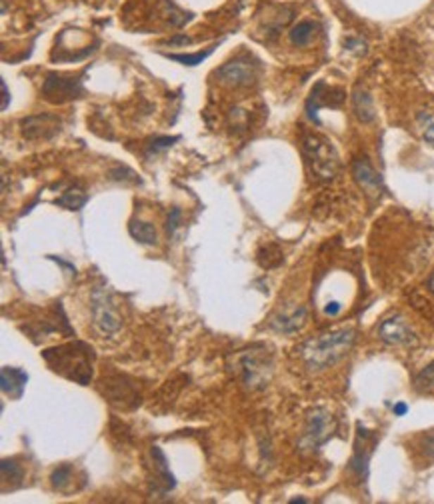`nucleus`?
<instances>
[{"instance_id": "obj_1", "label": "nucleus", "mask_w": 434, "mask_h": 504, "mask_svg": "<svg viewBox=\"0 0 434 504\" xmlns=\"http://www.w3.org/2000/svg\"><path fill=\"white\" fill-rule=\"evenodd\" d=\"M354 338H356V332L352 328L326 332V334L306 340L300 348V355L310 370H324L336 364L347 355L354 345Z\"/></svg>"}, {"instance_id": "obj_2", "label": "nucleus", "mask_w": 434, "mask_h": 504, "mask_svg": "<svg viewBox=\"0 0 434 504\" xmlns=\"http://www.w3.org/2000/svg\"><path fill=\"white\" fill-rule=\"evenodd\" d=\"M44 360L50 364L54 372H61L66 379L87 386L92 379V348L82 343L61 346V348H50L42 352Z\"/></svg>"}, {"instance_id": "obj_3", "label": "nucleus", "mask_w": 434, "mask_h": 504, "mask_svg": "<svg viewBox=\"0 0 434 504\" xmlns=\"http://www.w3.org/2000/svg\"><path fill=\"white\" fill-rule=\"evenodd\" d=\"M302 152L312 174L318 180H333L340 173V160L335 147L318 135H306L302 140Z\"/></svg>"}, {"instance_id": "obj_4", "label": "nucleus", "mask_w": 434, "mask_h": 504, "mask_svg": "<svg viewBox=\"0 0 434 504\" xmlns=\"http://www.w3.org/2000/svg\"><path fill=\"white\" fill-rule=\"evenodd\" d=\"M236 372L240 374V379L248 388H262L273 372V362L268 355L256 352V348L244 350L236 357L235 364Z\"/></svg>"}, {"instance_id": "obj_5", "label": "nucleus", "mask_w": 434, "mask_h": 504, "mask_svg": "<svg viewBox=\"0 0 434 504\" xmlns=\"http://www.w3.org/2000/svg\"><path fill=\"white\" fill-rule=\"evenodd\" d=\"M336 429L335 417L330 412H326L324 408H316L309 414V422H306V431L300 438V448L304 450H316L318 446H323Z\"/></svg>"}, {"instance_id": "obj_6", "label": "nucleus", "mask_w": 434, "mask_h": 504, "mask_svg": "<svg viewBox=\"0 0 434 504\" xmlns=\"http://www.w3.org/2000/svg\"><path fill=\"white\" fill-rule=\"evenodd\" d=\"M256 73H259V66L250 59L240 56V59H235V61L224 62L223 66L216 70V78L224 87L242 88L250 87L256 80Z\"/></svg>"}, {"instance_id": "obj_7", "label": "nucleus", "mask_w": 434, "mask_h": 504, "mask_svg": "<svg viewBox=\"0 0 434 504\" xmlns=\"http://www.w3.org/2000/svg\"><path fill=\"white\" fill-rule=\"evenodd\" d=\"M42 94L52 104H64V102L80 99L85 94V88H82V82L78 78L49 74L44 85H42Z\"/></svg>"}, {"instance_id": "obj_8", "label": "nucleus", "mask_w": 434, "mask_h": 504, "mask_svg": "<svg viewBox=\"0 0 434 504\" xmlns=\"http://www.w3.org/2000/svg\"><path fill=\"white\" fill-rule=\"evenodd\" d=\"M62 121L54 114H37L28 116L20 123V133L26 140H49L61 133Z\"/></svg>"}, {"instance_id": "obj_9", "label": "nucleus", "mask_w": 434, "mask_h": 504, "mask_svg": "<svg viewBox=\"0 0 434 504\" xmlns=\"http://www.w3.org/2000/svg\"><path fill=\"white\" fill-rule=\"evenodd\" d=\"M356 431L359 432H356V443H354V455L350 458V470L362 480L368 474V460H371L372 450L376 446V436L371 431H366L360 422Z\"/></svg>"}, {"instance_id": "obj_10", "label": "nucleus", "mask_w": 434, "mask_h": 504, "mask_svg": "<svg viewBox=\"0 0 434 504\" xmlns=\"http://www.w3.org/2000/svg\"><path fill=\"white\" fill-rule=\"evenodd\" d=\"M92 314H94L97 326L104 334H114V332L120 331V326H123V320L116 314V310L111 305L106 293H102V290H97L92 295Z\"/></svg>"}, {"instance_id": "obj_11", "label": "nucleus", "mask_w": 434, "mask_h": 504, "mask_svg": "<svg viewBox=\"0 0 434 504\" xmlns=\"http://www.w3.org/2000/svg\"><path fill=\"white\" fill-rule=\"evenodd\" d=\"M378 336L380 340H385L386 345H395V346H407V345H414L416 336L414 332L407 324V320L398 314H392L380 322L378 326Z\"/></svg>"}, {"instance_id": "obj_12", "label": "nucleus", "mask_w": 434, "mask_h": 504, "mask_svg": "<svg viewBox=\"0 0 434 504\" xmlns=\"http://www.w3.org/2000/svg\"><path fill=\"white\" fill-rule=\"evenodd\" d=\"M330 90H333V88L326 87V82H318L316 87L312 88L309 100H306V112H309V118L310 121H314L316 124L321 123L316 112L321 111L323 106L338 109V106L345 102V99H347V97H345V92H342V90H338V88H336L335 94H333L330 99H326V97L330 94Z\"/></svg>"}, {"instance_id": "obj_13", "label": "nucleus", "mask_w": 434, "mask_h": 504, "mask_svg": "<svg viewBox=\"0 0 434 504\" xmlns=\"http://www.w3.org/2000/svg\"><path fill=\"white\" fill-rule=\"evenodd\" d=\"M352 176L356 180V185L368 195V197H378L383 190V178L380 174L374 171V166L371 164V160L366 156L354 159L352 162Z\"/></svg>"}, {"instance_id": "obj_14", "label": "nucleus", "mask_w": 434, "mask_h": 504, "mask_svg": "<svg viewBox=\"0 0 434 504\" xmlns=\"http://www.w3.org/2000/svg\"><path fill=\"white\" fill-rule=\"evenodd\" d=\"M306 308L304 307H297L290 308V310H283L278 312L276 316H273L271 320V326H273L276 332H285V334H294L298 332L304 324H306Z\"/></svg>"}, {"instance_id": "obj_15", "label": "nucleus", "mask_w": 434, "mask_h": 504, "mask_svg": "<svg viewBox=\"0 0 434 504\" xmlns=\"http://www.w3.org/2000/svg\"><path fill=\"white\" fill-rule=\"evenodd\" d=\"M28 382V374L25 370L20 369H11V367H4L0 370V384H2V393L11 398H20L25 393V386Z\"/></svg>"}, {"instance_id": "obj_16", "label": "nucleus", "mask_w": 434, "mask_h": 504, "mask_svg": "<svg viewBox=\"0 0 434 504\" xmlns=\"http://www.w3.org/2000/svg\"><path fill=\"white\" fill-rule=\"evenodd\" d=\"M352 111H354V116H356L362 124H368L376 118L372 97L366 90H362V88H356V90L352 92Z\"/></svg>"}, {"instance_id": "obj_17", "label": "nucleus", "mask_w": 434, "mask_h": 504, "mask_svg": "<svg viewBox=\"0 0 434 504\" xmlns=\"http://www.w3.org/2000/svg\"><path fill=\"white\" fill-rule=\"evenodd\" d=\"M0 470H2V492H8V484H11V491L20 486L23 477H25V470H23V467L16 460L4 458L2 465H0Z\"/></svg>"}, {"instance_id": "obj_18", "label": "nucleus", "mask_w": 434, "mask_h": 504, "mask_svg": "<svg viewBox=\"0 0 434 504\" xmlns=\"http://www.w3.org/2000/svg\"><path fill=\"white\" fill-rule=\"evenodd\" d=\"M316 30H318V25H316V23L302 20V23H298L297 26H292V30L288 32V38H290V42H292L294 47L302 49V47H309L310 42H312V38L316 37Z\"/></svg>"}, {"instance_id": "obj_19", "label": "nucleus", "mask_w": 434, "mask_h": 504, "mask_svg": "<svg viewBox=\"0 0 434 504\" xmlns=\"http://www.w3.org/2000/svg\"><path fill=\"white\" fill-rule=\"evenodd\" d=\"M152 462H154V470H156V477L159 479H162V484H164V488H166V492L173 491L174 486H176V482H174V477L173 472H170V468H168V462H166V456H164V453H162L159 446H152Z\"/></svg>"}, {"instance_id": "obj_20", "label": "nucleus", "mask_w": 434, "mask_h": 504, "mask_svg": "<svg viewBox=\"0 0 434 504\" xmlns=\"http://www.w3.org/2000/svg\"><path fill=\"white\" fill-rule=\"evenodd\" d=\"M128 233H130V236H132L137 242H140V245H156V228H154L150 222L130 221Z\"/></svg>"}, {"instance_id": "obj_21", "label": "nucleus", "mask_w": 434, "mask_h": 504, "mask_svg": "<svg viewBox=\"0 0 434 504\" xmlns=\"http://www.w3.org/2000/svg\"><path fill=\"white\" fill-rule=\"evenodd\" d=\"M87 202L88 195L85 190H80V188H70V190H66L61 198L54 200V204H58L61 209L66 210H80Z\"/></svg>"}, {"instance_id": "obj_22", "label": "nucleus", "mask_w": 434, "mask_h": 504, "mask_svg": "<svg viewBox=\"0 0 434 504\" xmlns=\"http://www.w3.org/2000/svg\"><path fill=\"white\" fill-rule=\"evenodd\" d=\"M73 479H75V468H73V465H61V467L52 472V477H50L52 486H54L56 491L62 492H66V488H68V484L73 482Z\"/></svg>"}, {"instance_id": "obj_23", "label": "nucleus", "mask_w": 434, "mask_h": 504, "mask_svg": "<svg viewBox=\"0 0 434 504\" xmlns=\"http://www.w3.org/2000/svg\"><path fill=\"white\" fill-rule=\"evenodd\" d=\"M416 123H418V128H421L424 140L430 142L434 147V112L421 111L418 116H416Z\"/></svg>"}, {"instance_id": "obj_24", "label": "nucleus", "mask_w": 434, "mask_h": 504, "mask_svg": "<svg viewBox=\"0 0 434 504\" xmlns=\"http://www.w3.org/2000/svg\"><path fill=\"white\" fill-rule=\"evenodd\" d=\"M162 6L166 8L168 23H170L173 26H176V28L185 26L186 23L192 18V14H185L182 11H178V6H176V4H173V2H168V0H164V2H162Z\"/></svg>"}, {"instance_id": "obj_25", "label": "nucleus", "mask_w": 434, "mask_h": 504, "mask_svg": "<svg viewBox=\"0 0 434 504\" xmlns=\"http://www.w3.org/2000/svg\"><path fill=\"white\" fill-rule=\"evenodd\" d=\"M212 50L214 49H206L204 52H197V54H166V59L180 62L185 66H197V64H200V62L206 61L211 56Z\"/></svg>"}, {"instance_id": "obj_26", "label": "nucleus", "mask_w": 434, "mask_h": 504, "mask_svg": "<svg viewBox=\"0 0 434 504\" xmlns=\"http://www.w3.org/2000/svg\"><path fill=\"white\" fill-rule=\"evenodd\" d=\"M414 384H416V391H421V393L434 391V360L426 367V369H422L421 372H418V376H416Z\"/></svg>"}, {"instance_id": "obj_27", "label": "nucleus", "mask_w": 434, "mask_h": 504, "mask_svg": "<svg viewBox=\"0 0 434 504\" xmlns=\"http://www.w3.org/2000/svg\"><path fill=\"white\" fill-rule=\"evenodd\" d=\"M178 140V136H161V138H154L152 142H150L149 150H147V154H159L161 150H166V148L173 147V142H176Z\"/></svg>"}, {"instance_id": "obj_28", "label": "nucleus", "mask_w": 434, "mask_h": 504, "mask_svg": "<svg viewBox=\"0 0 434 504\" xmlns=\"http://www.w3.org/2000/svg\"><path fill=\"white\" fill-rule=\"evenodd\" d=\"M421 446H422V453H424V456H426V460L434 462V431H430L428 434H424Z\"/></svg>"}, {"instance_id": "obj_29", "label": "nucleus", "mask_w": 434, "mask_h": 504, "mask_svg": "<svg viewBox=\"0 0 434 504\" xmlns=\"http://www.w3.org/2000/svg\"><path fill=\"white\" fill-rule=\"evenodd\" d=\"M180 216H182L180 209L170 210V214H168V221H166V231H168V234L176 233V228L180 226Z\"/></svg>"}, {"instance_id": "obj_30", "label": "nucleus", "mask_w": 434, "mask_h": 504, "mask_svg": "<svg viewBox=\"0 0 434 504\" xmlns=\"http://www.w3.org/2000/svg\"><path fill=\"white\" fill-rule=\"evenodd\" d=\"M345 47H347L348 50H356L359 54H364V52H366V42L356 40V38H350V40H347V42H345Z\"/></svg>"}, {"instance_id": "obj_31", "label": "nucleus", "mask_w": 434, "mask_h": 504, "mask_svg": "<svg viewBox=\"0 0 434 504\" xmlns=\"http://www.w3.org/2000/svg\"><path fill=\"white\" fill-rule=\"evenodd\" d=\"M190 42H192V38L186 37V35H180V37H174L170 38V40H166L168 47H186V44H190Z\"/></svg>"}, {"instance_id": "obj_32", "label": "nucleus", "mask_w": 434, "mask_h": 504, "mask_svg": "<svg viewBox=\"0 0 434 504\" xmlns=\"http://www.w3.org/2000/svg\"><path fill=\"white\" fill-rule=\"evenodd\" d=\"M0 87H2V111H6V109H8V102H11V92H8V87H6L4 80L0 82Z\"/></svg>"}, {"instance_id": "obj_33", "label": "nucleus", "mask_w": 434, "mask_h": 504, "mask_svg": "<svg viewBox=\"0 0 434 504\" xmlns=\"http://www.w3.org/2000/svg\"><path fill=\"white\" fill-rule=\"evenodd\" d=\"M407 410H409V406L404 405V402H400V405L395 406V412H397L398 417H402V414H407Z\"/></svg>"}, {"instance_id": "obj_34", "label": "nucleus", "mask_w": 434, "mask_h": 504, "mask_svg": "<svg viewBox=\"0 0 434 504\" xmlns=\"http://www.w3.org/2000/svg\"><path fill=\"white\" fill-rule=\"evenodd\" d=\"M428 288H430V290H433V293H434V274H433V278L428 281Z\"/></svg>"}]
</instances>
